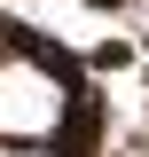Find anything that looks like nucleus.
<instances>
[{
    "label": "nucleus",
    "instance_id": "obj_1",
    "mask_svg": "<svg viewBox=\"0 0 149 157\" xmlns=\"http://www.w3.org/2000/svg\"><path fill=\"white\" fill-rule=\"evenodd\" d=\"M71 71L32 47H8L0 55V141H55L63 118H71Z\"/></svg>",
    "mask_w": 149,
    "mask_h": 157
},
{
    "label": "nucleus",
    "instance_id": "obj_2",
    "mask_svg": "<svg viewBox=\"0 0 149 157\" xmlns=\"http://www.w3.org/2000/svg\"><path fill=\"white\" fill-rule=\"evenodd\" d=\"M0 157H55V149H39V141H16V149H0Z\"/></svg>",
    "mask_w": 149,
    "mask_h": 157
}]
</instances>
